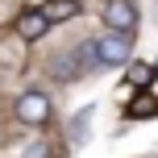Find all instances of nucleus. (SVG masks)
<instances>
[{"mask_svg": "<svg viewBox=\"0 0 158 158\" xmlns=\"http://www.w3.org/2000/svg\"><path fill=\"white\" fill-rule=\"evenodd\" d=\"M104 25L108 33H129L137 29V4L133 0H104Z\"/></svg>", "mask_w": 158, "mask_h": 158, "instance_id": "3", "label": "nucleus"}, {"mask_svg": "<svg viewBox=\"0 0 158 158\" xmlns=\"http://www.w3.org/2000/svg\"><path fill=\"white\" fill-rule=\"evenodd\" d=\"M50 33V17L42 13V8H25L21 17H17V38L21 42H42Z\"/></svg>", "mask_w": 158, "mask_h": 158, "instance_id": "5", "label": "nucleus"}, {"mask_svg": "<svg viewBox=\"0 0 158 158\" xmlns=\"http://www.w3.org/2000/svg\"><path fill=\"white\" fill-rule=\"evenodd\" d=\"M87 121H92V108H79V117L71 121V129H67V133H71V142L83 137V125H87Z\"/></svg>", "mask_w": 158, "mask_h": 158, "instance_id": "9", "label": "nucleus"}, {"mask_svg": "<svg viewBox=\"0 0 158 158\" xmlns=\"http://www.w3.org/2000/svg\"><path fill=\"white\" fill-rule=\"evenodd\" d=\"M125 71H129V83H133V87H142V83H150V67H146V63H129Z\"/></svg>", "mask_w": 158, "mask_h": 158, "instance_id": "8", "label": "nucleus"}, {"mask_svg": "<svg viewBox=\"0 0 158 158\" xmlns=\"http://www.w3.org/2000/svg\"><path fill=\"white\" fill-rule=\"evenodd\" d=\"M21 158H50V146H46V142H29V146L21 150Z\"/></svg>", "mask_w": 158, "mask_h": 158, "instance_id": "10", "label": "nucleus"}, {"mask_svg": "<svg viewBox=\"0 0 158 158\" xmlns=\"http://www.w3.org/2000/svg\"><path fill=\"white\" fill-rule=\"evenodd\" d=\"M129 46H133L129 33H104V38H96L100 67H129V63H133V58H129Z\"/></svg>", "mask_w": 158, "mask_h": 158, "instance_id": "2", "label": "nucleus"}, {"mask_svg": "<svg viewBox=\"0 0 158 158\" xmlns=\"http://www.w3.org/2000/svg\"><path fill=\"white\" fill-rule=\"evenodd\" d=\"M46 75L58 79V83H79V79L87 75V67H83V58H79V50H63V54L46 58Z\"/></svg>", "mask_w": 158, "mask_h": 158, "instance_id": "4", "label": "nucleus"}, {"mask_svg": "<svg viewBox=\"0 0 158 158\" xmlns=\"http://www.w3.org/2000/svg\"><path fill=\"white\" fill-rule=\"evenodd\" d=\"M154 112H158V96H137V100H129L125 117H133V121H146V117H154Z\"/></svg>", "mask_w": 158, "mask_h": 158, "instance_id": "7", "label": "nucleus"}, {"mask_svg": "<svg viewBox=\"0 0 158 158\" xmlns=\"http://www.w3.org/2000/svg\"><path fill=\"white\" fill-rule=\"evenodd\" d=\"M42 13L50 17V25H54V21H71V17H79V13H83V4H79V0H46Z\"/></svg>", "mask_w": 158, "mask_h": 158, "instance_id": "6", "label": "nucleus"}, {"mask_svg": "<svg viewBox=\"0 0 158 158\" xmlns=\"http://www.w3.org/2000/svg\"><path fill=\"white\" fill-rule=\"evenodd\" d=\"M13 117L21 121V125H29V129H46L50 121H54V100H50L42 87H29V92H21L13 100Z\"/></svg>", "mask_w": 158, "mask_h": 158, "instance_id": "1", "label": "nucleus"}]
</instances>
